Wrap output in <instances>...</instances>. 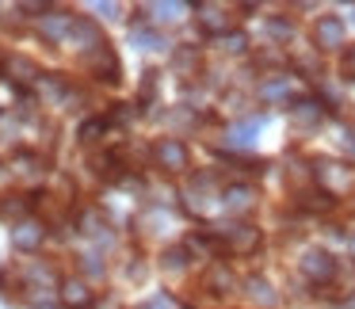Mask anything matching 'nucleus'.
Returning a JSON list of instances; mask_svg holds the SVG:
<instances>
[{
    "label": "nucleus",
    "mask_w": 355,
    "mask_h": 309,
    "mask_svg": "<svg viewBox=\"0 0 355 309\" xmlns=\"http://www.w3.org/2000/svg\"><path fill=\"white\" fill-rule=\"evenodd\" d=\"M313 179L324 195H332V199H344V195L355 191V168L347 161H317Z\"/></svg>",
    "instance_id": "obj_1"
},
{
    "label": "nucleus",
    "mask_w": 355,
    "mask_h": 309,
    "mask_svg": "<svg viewBox=\"0 0 355 309\" xmlns=\"http://www.w3.org/2000/svg\"><path fill=\"white\" fill-rule=\"evenodd\" d=\"M298 271L309 279V283L324 286V283H332V279H336L340 267H336V260H332V252H324V248H309V252H302Z\"/></svg>",
    "instance_id": "obj_2"
},
{
    "label": "nucleus",
    "mask_w": 355,
    "mask_h": 309,
    "mask_svg": "<svg viewBox=\"0 0 355 309\" xmlns=\"http://www.w3.org/2000/svg\"><path fill=\"white\" fill-rule=\"evenodd\" d=\"M153 161H157V168H164V172H187L191 153H187V145L180 138H161L153 145Z\"/></svg>",
    "instance_id": "obj_3"
},
{
    "label": "nucleus",
    "mask_w": 355,
    "mask_h": 309,
    "mask_svg": "<svg viewBox=\"0 0 355 309\" xmlns=\"http://www.w3.org/2000/svg\"><path fill=\"white\" fill-rule=\"evenodd\" d=\"M0 73H4V80L16 85V88H31V85H39V80H42V69L31 62V58H24V54L4 58V62H0Z\"/></svg>",
    "instance_id": "obj_4"
},
{
    "label": "nucleus",
    "mask_w": 355,
    "mask_h": 309,
    "mask_svg": "<svg viewBox=\"0 0 355 309\" xmlns=\"http://www.w3.org/2000/svg\"><path fill=\"white\" fill-rule=\"evenodd\" d=\"M218 237H222V240H225V248H233V252H241V256H252L256 248H260L263 233L256 229L252 222H237V225H230V229H222Z\"/></svg>",
    "instance_id": "obj_5"
},
{
    "label": "nucleus",
    "mask_w": 355,
    "mask_h": 309,
    "mask_svg": "<svg viewBox=\"0 0 355 309\" xmlns=\"http://www.w3.org/2000/svg\"><path fill=\"white\" fill-rule=\"evenodd\" d=\"M85 65H88V73H92L96 80H107V85H119V58L111 54V46L103 42V46H96V50H88L85 54Z\"/></svg>",
    "instance_id": "obj_6"
},
{
    "label": "nucleus",
    "mask_w": 355,
    "mask_h": 309,
    "mask_svg": "<svg viewBox=\"0 0 355 309\" xmlns=\"http://www.w3.org/2000/svg\"><path fill=\"white\" fill-rule=\"evenodd\" d=\"M344 39H347L344 19H336V16H321V19H317V27H313L317 50H340V46H344Z\"/></svg>",
    "instance_id": "obj_7"
},
{
    "label": "nucleus",
    "mask_w": 355,
    "mask_h": 309,
    "mask_svg": "<svg viewBox=\"0 0 355 309\" xmlns=\"http://www.w3.org/2000/svg\"><path fill=\"white\" fill-rule=\"evenodd\" d=\"M42 240H46V225L35 222V218H24V222H16V229H12V245H16L19 252H35Z\"/></svg>",
    "instance_id": "obj_8"
},
{
    "label": "nucleus",
    "mask_w": 355,
    "mask_h": 309,
    "mask_svg": "<svg viewBox=\"0 0 355 309\" xmlns=\"http://www.w3.org/2000/svg\"><path fill=\"white\" fill-rule=\"evenodd\" d=\"M199 27H202V35H218V39H225L230 35V24L233 19L225 16V8L222 4H199Z\"/></svg>",
    "instance_id": "obj_9"
},
{
    "label": "nucleus",
    "mask_w": 355,
    "mask_h": 309,
    "mask_svg": "<svg viewBox=\"0 0 355 309\" xmlns=\"http://www.w3.org/2000/svg\"><path fill=\"white\" fill-rule=\"evenodd\" d=\"M73 24H77V19H73L69 12H46V16L39 19V31H42V39L62 42V39H69V35H73Z\"/></svg>",
    "instance_id": "obj_10"
},
{
    "label": "nucleus",
    "mask_w": 355,
    "mask_h": 309,
    "mask_svg": "<svg viewBox=\"0 0 355 309\" xmlns=\"http://www.w3.org/2000/svg\"><path fill=\"white\" fill-rule=\"evenodd\" d=\"M207 290L218 294V298H222V294H233V290H237V275H233V267H225L222 260L210 263V267H207Z\"/></svg>",
    "instance_id": "obj_11"
},
{
    "label": "nucleus",
    "mask_w": 355,
    "mask_h": 309,
    "mask_svg": "<svg viewBox=\"0 0 355 309\" xmlns=\"http://www.w3.org/2000/svg\"><path fill=\"white\" fill-rule=\"evenodd\" d=\"M199 69H202V54L195 46H176L172 50V73H176V77L191 80Z\"/></svg>",
    "instance_id": "obj_12"
},
{
    "label": "nucleus",
    "mask_w": 355,
    "mask_h": 309,
    "mask_svg": "<svg viewBox=\"0 0 355 309\" xmlns=\"http://www.w3.org/2000/svg\"><path fill=\"white\" fill-rule=\"evenodd\" d=\"M324 103L321 100H309V96H302V100H291V115H294V123L298 126H317L324 118Z\"/></svg>",
    "instance_id": "obj_13"
},
{
    "label": "nucleus",
    "mask_w": 355,
    "mask_h": 309,
    "mask_svg": "<svg viewBox=\"0 0 355 309\" xmlns=\"http://www.w3.org/2000/svg\"><path fill=\"white\" fill-rule=\"evenodd\" d=\"M225 206L233 210V214H252L256 210V187H248V184H233V187H225Z\"/></svg>",
    "instance_id": "obj_14"
},
{
    "label": "nucleus",
    "mask_w": 355,
    "mask_h": 309,
    "mask_svg": "<svg viewBox=\"0 0 355 309\" xmlns=\"http://www.w3.org/2000/svg\"><path fill=\"white\" fill-rule=\"evenodd\" d=\"M62 306H69V309H88L92 306V290H88L85 279H65L62 283Z\"/></svg>",
    "instance_id": "obj_15"
},
{
    "label": "nucleus",
    "mask_w": 355,
    "mask_h": 309,
    "mask_svg": "<svg viewBox=\"0 0 355 309\" xmlns=\"http://www.w3.org/2000/svg\"><path fill=\"white\" fill-rule=\"evenodd\" d=\"M77 46H85V54L88 50H96V46H103V39H100V27L92 24V19H77L73 24V35H69Z\"/></svg>",
    "instance_id": "obj_16"
},
{
    "label": "nucleus",
    "mask_w": 355,
    "mask_h": 309,
    "mask_svg": "<svg viewBox=\"0 0 355 309\" xmlns=\"http://www.w3.org/2000/svg\"><path fill=\"white\" fill-rule=\"evenodd\" d=\"M245 290H248V298H252L256 306H263V309H271V306L279 301V294L271 290V283H268L263 275H252V279L245 283Z\"/></svg>",
    "instance_id": "obj_17"
},
{
    "label": "nucleus",
    "mask_w": 355,
    "mask_h": 309,
    "mask_svg": "<svg viewBox=\"0 0 355 309\" xmlns=\"http://www.w3.org/2000/svg\"><path fill=\"white\" fill-rule=\"evenodd\" d=\"M260 126H263V118H245V123H237L230 130V141L237 149H252V141H256V134H260Z\"/></svg>",
    "instance_id": "obj_18"
},
{
    "label": "nucleus",
    "mask_w": 355,
    "mask_h": 309,
    "mask_svg": "<svg viewBox=\"0 0 355 309\" xmlns=\"http://www.w3.org/2000/svg\"><path fill=\"white\" fill-rule=\"evenodd\" d=\"M134 46L138 50H164V35H157L153 27H134Z\"/></svg>",
    "instance_id": "obj_19"
},
{
    "label": "nucleus",
    "mask_w": 355,
    "mask_h": 309,
    "mask_svg": "<svg viewBox=\"0 0 355 309\" xmlns=\"http://www.w3.org/2000/svg\"><path fill=\"white\" fill-rule=\"evenodd\" d=\"M103 130H107V123H103V118H88V123H80V130H77L80 145H96V141L103 138Z\"/></svg>",
    "instance_id": "obj_20"
},
{
    "label": "nucleus",
    "mask_w": 355,
    "mask_h": 309,
    "mask_svg": "<svg viewBox=\"0 0 355 309\" xmlns=\"http://www.w3.org/2000/svg\"><path fill=\"white\" fill-rule=\"evenodd\" d=\"M27 210H31V202H27L24 195H8V199L0 202V214H4V218H19V222H24Z\"/></svg>",
    "instance_id": "obj_21"
},
{
    "label": "nucleus",
    "mask_w": 355,
    "mask_h": 309,
    "mask_svg": "<svg viewBox=\"0 0 355 309\" xmlns=\"http://www.w3.org/2000/svg\"><path fill=\"white\" fill-rule=\"evenodd\" d=\"M268 35H271V39H279V42H291L294 39V27L286 24L283 16H275V19H268Z\"/></svg>",
    "instance_id": "obj_22"
},
{
    "label": "nucleus",
    "mask_w": 355,
    "mask_h": 309,
    "mask_svg": "<svg viewBox=\"0 0 355 309\" xmlns=\"http://www.w3.org/2000/svg\"><path fill=\"white\" fill-rule=\"evenodd\" d=\"M161 263H164V271H184L187 267V248H168Z\"/></svg>",
    "instance_id": "obj_23"
},
{
    "label": "nucleus",
    "mask_w": 355,
    "mask_h": 309,
    "mask_svg": "<svg viewBox=\"0 0 355 309\" xmlns=\"http://www.w3.org/2000/svg\"><path fill=\"white\" fill-rule=\"evenodd\" d=\"M80 229H85L88 237H100V233L107 229V225H103V218L96 214V210H88V214H80Z\"/></svg>",
    "instance_id": "obj_24"
},
{
    "label": "nucleus",
    "mask_w": 355,
    "mask_h": 309,
    "mask_svg": "<svg viewBox=\"0 0 355 309\" xmlns=\"http://www.w3.org/2000/svg\"><path fill=\"white\" fill-rule=\"evenodd\" d=\"M222 42H225V50H230V54H245V50H248V35L245 31H230Z\"/></svg>",
    "instance_id": "obj_25"
},
{
    "label": "nucleus",
    "mask_w": 355,
    "mask_h": 309,
    "mask_svg": "<svg viewBox=\"0 0 355 309\" xmlns=\"http://www.w3.org/2000/svg\"><path fill=\"white\" fill-rule=\"evenodd\" d=\"M16 172L19 176H39V157H16Z\"/></svg>",
    "instance_id": "obj_26"
},
{
    "label": "nucleus",
    "mask_w": 355,
    "mask_h": 309,
    "mask_svg": "<svg viewBox=\"0 0 355 309\" xmlns=\"http://www.w3.org/2000/svg\"><path fill=\"white\" fill-rule=\"evenodd\" d=\"M138 309H180V306H176V298H168V294H157V298H149L146 306H138Z\"/></svg>",
    "instance_id": "obj_27"
},
{
    "label": "nucleus",
    "mask_w": 355,
    "mask_h": 309,
    "mask_svg": "<svg viewBox=\"0 0 355 309\" xmlns=\"http://www.w3.org/2000/svg\"><path fill=\"white\" fill-rule=\"evenodd\" d=\"M153 96H157V73L149 69V73H146V80H141V103H149Z\"/></svg>",
    "instance_id": "obj_28"
},
{
    "label": "nucleus",
    "mask_w": 355,
    "mask_h": 309,
    "mask_svg": "<svg viewBox=\"0 0 355 309\" xmlns=\"http://www.w3.org/2000/svg\"><path fill=\"white\" fill-rule=\"evenodd\" d=\"M149 12H161V19H180V12H184V4H153Z\"/></svg>",
    "instance_id": "obj_29"
},
{
    "label": "nucleus",
    "mask_w": 355,
    "mask_h": 309,
    "mask_svg": "<svg viewBox=\"0 0 355 309\" xmlns=\"http://www.w3.org/2000/svg\"><path fill=\"white\" fill-rule=\"evenodd\" d=\"M263 96H268V100H279V96H286V80H271V85L263 88Z\"/></svg>",
    "instance_id": "obj_30"
},
{
    "label": "nucleus",
    "mask_w": 355,
    "mask_h": 309,
    "mask_svg": "<svg viewBox=\"0 0 355 309\" xmlns=\"http://www.w3.org/2000/svg\"><path fill=\"white\" fill-rule=\"evenodd\" d=\"M85 260V271L88 275H103V263H100V256H80Z\"/></svg>",
    "instance_id": "obj_31"
},
{
    "label": "nucleus",
    "mask_w": 355,
    "mask_h": 309,
    "mask_svg": "<svg viewBox=\"0 0 355 309\" xmlns=\"http://www.w3.org/2000/svg\"><path fill=\"white\" fill-rule=\"evenodd\" d=\"M344 77L355 80V46H347V54H344Z\"/></svg>",
    "instance_id": "obj_32"
},
{
    "label": "nucleus",
    "mask_w": 355,
    "mask_h": 309,
    "mask_svg": "<svg viewBox=\"0 0 355 309\" xmlns=\"http://www.w3.org/2000/svg\"><path fill=\"white\" fill-rule=\"evenodd\" d=\"M347 248H352V260H355V237H352V240H347Z\"/></svg>",
    "instance_id": "obj_33"
}]
</instances>
